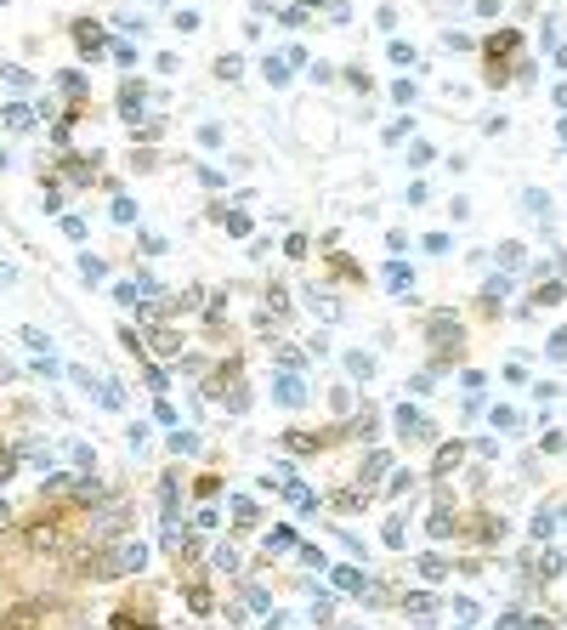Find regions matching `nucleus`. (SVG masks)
Listing matches in <instances>:
<instances>
[{"mask_svg":"<svg viewBox=\"0 0 567 630\" xmlns=\"http://www.w3.org/2000/svg\"><path fill=\"white\" fill-rule=\"evenodd\" d=\"M425 528H431V534H437V539H443V534H448V528H454V523H448V511H443V506H437V511H431V517H425Z\"/></svg>","mask_w":567,"mask_h":630,"instance_id":"nucleus-27","label":"nucleus"},{"mask_svg":"<svg viewBox=\"0 0 567 630\" xmlns=\"http://www.w3.org/2000/svg\"><path fill=\"white\" fill-rule=\"evenodd\" d=\"M363 585H369V579H363L358 568H335V591H352V597H358Z\"/></svg>","mask_w":567,"mask_h":630,"instance_id":"nucleus-9","label":"nucleus"},{"mask_svg":"<svg viewBox=\"0 0 567 630\" xmlns=\"http://www.w3.org/2000/svg\"><path fill=\"white\" fill-rule=\"evenodd\" d=\"M545 352H550L556 363H567V329H556V335H550V347H545Z\"/></svg>","mask_w":567,"mask_h":630,"instance_id":"nucleus-29","label":"nucleus"},{"mask_svg":"<svg viewBox=\"0 0 567 630\" xmlns=\"http://www.w3.org/2000/svg\"><path fill=\"white\" fill-rule=\"evenodd\" d=\"M159 6H176V0H159Z\"/></svg>","mask_w":567,"mask_h":630,"instance_id":"nucleus-42","label":"nucleus"},{"mask_svg":"<svg viewBox=\"0 0 567 630\" xmlns=\"http://www.w3.org/2000/svg\"><path fill=\"white\" fill-rule=\"evenodd\" d=\"M420 573H425V579H443V573H448V562H443V557H431V551H425V557H420Z\"/></svg>","mask_w":567,"mask_h":630,"instance_id":"nucleus-24","label":"nucleus"},{"mask_svg":"<svg viewBox=\"0 0 567 630\" xmlns=\"http://www.w3.org/2000/svg\"><path fill=\"white\" fill-rule=\"evenodd\" d=\"M301 6H324V0H301Z\"/></svg>","mask_w":567,"mask_h":630,"instance_id":"nucleus-40","label":"nucleus"},{"mask_svg":"<svg viewBox=\"0 0 567 630\" xmlns=\"http://www.w3.org/2000/svg\"><path fill=\"white\" fill-rule=\"evenodd\" d=\"M6 125H12V131H29L34 114H29V108H6Z\"/></svg>","mask_w":567,"mask_h":630,"instance_id":"nucleus-28","label":"nucleus"},{"mask_svg":"<svg viewBox=\"0 0 567 630\" xmlns=\"http://www.w3.org/2000/svg\"><path fill=\"white\" fill-rule=\"evenodd\" d=\"M409 131H414V119H391V125H386V142H403Z\"/></svg>","mask_w":567,"mask_h":630,"instance_id":"nucleus-31","label":"nucleus"},{"mask_svg":"<svg viewBox=\"0 0 567 630\" xmlns=\"http://www.w3.org/2000/svg\"><path fill=\"white\" fill-rule=\"evenodd\" d=\"M261 74H267L273 86H289V63H284V57H267V63H261Z\"/></svg>","mask_w":567,"mask_h":630,"instance_id":"nucleus-13","label":"nucleus"},{"mask_svg":"<svg viewBox=\"0 0 567 630\" xmlns=\"http://www.w3.org/2000/svg\"><path fill=\"white\" fill-rule=\"evenodd\" d=\"M561 142H567V119H561Z\"/></svg>","mask_w":567,"mask_h":630,"instance_id":"nucleus-41","label":"nucleus"},{"mask_svg":"<svg viewBox=\"0 0 567 630\" xmlns=\"http://www.w3.org/2000/svg\"><path fill=\"white\" fill-rule=\"evenodd\" d=\"M233 517H239V523H261V506H255L250 494H239V500H233Z\"/></svg>","mask_w":567,"mask_h":630,"instance_id":"nucleus-16","label":"nucleus"},{"mask_svg":"<svg viewBox=\"0 0 567 630\" xmlns=\"http://www.w3.org/2000/svg\"><path fill=\"white\" fill-rule=\"evenodd\" d=\"M68 449H74V466H80V472H91V443H68Z\"/></svg>","mask_w":567,"mask_h":630,"instance_id":"nucleus-34","label":"nucleus"},{"mask_svg":"<svg viewBox=\"0 0 567 630\" xmlns=\"http://www.w3.org/2000/svg\"><path fill=\"white\" fill-rule=\"evenodd\" d=\"M386 466H391V454H386V449H375V454L363 460V483H375V477H380Z\"/></svg>","mask_w":567,"mask_h":630,"instance_id":"nucleus-15","label":"nucleus"},{"mask_svg":"<svg viewBox=\"0 0 567 630\" xmlns=\"http://www.w3.org/2000/svg\"><path fill=\"white\" fill-rule=\"evenodd\" d=\"M0 74H6V86H17V91H23V86H34V80H29L23 68H12V63H6V68H0Z\"/></svg>","mask_w":567,"mask_h":630,"instance_id":"nucleus-35","label":"nucleus"},{"mask_svg":"<svg viewBox=\"0 0 567 630\" xmlns=\"http://www.w3.org/2000/svg\"><path fill=\"white\" fill-rule=\"evenodd\" d=\"M153 347L159 352H176V329H153Z\"/></svg>","mask_w":567,"mask_h":630,"instance_id":"nucleus-33","label":"nucleus"},{"mask_svg":"<svg viewBox=\"0 0 567 630\" xmlns=\"http://www.w3.org/2000/svg\"><path fill=\"white\" fill-rule=\"evenodd\" d=\"M391 97H398V103H414V97H420V86H414V80H398V86H391Z\"/></svg>","mask_w":567,"mask_h":630,"instance_id":"nucleus-32","label":"nucleus"},{"mask_svg":"<svg viewBox=\"0 0 567 630\" xmlns=\"http://www.w3.org/2000/svg\"><path fill=\"white\" fill-rule=\"evenodd\" d=\"M80 278H85V284H103V262H97V256H80Z\"/></svg>","mask_w":567,"mask_h":630,"instance_id":"nucleus-21","label":"nucleus"},{"mask_svg":"<svg viewBox=\"0 0 567 630\" xmlns=\"http://www.w3.org/2000/svg\"><path fill=\"white\" fill-rule=\"evenodd\" d=\"M398 432H403V437H437V426H431L414 403H398Z\"/></svg>","mask_w":567,"mask_h":630,"instance_id":"nucleus-3","label":"nucleus"},{"mask_svg":"<svg viewBox=\"0 0 567 630\" xmlns=\"http://www.w3.org/2000/svg\"><path fill=\"white\" fill-rule=\"evenodd\" d=\"M6 517H12V511H6V506H0V528H6Z\"/></svg>","mask_w":567,"mask_h":630,"instance_id":"nucleus-39","label":"nucleus"},{"mask_svg":"<svg viewBox=\"0 0 567 630\" xmlns=\"http://www.w3.org/2000/svg\"><path fill=\"white\" fill-rule=\"evenodd\" d=\"M460 460H465V443H448V449L437 454V466H431V472L443 477V472H454V466H460Z\"/></svg>","mask_w":567,"mask_h":630,"instance_id":"nucleus-11","label":"nucleus"},{"mask_svg":"<svg viewBox=\"0 0 567 630\" xmlns=\"http://www.w3.org/2000/svg\"><path fill=\"white\" fill-rule=\"evenodd\" d=\"M307 301H312V313H318V318H340V301L329 296V290H307Z\"/></svg>","mask_w":567,"mask_h":630,"instance_id":"nucleus-8","label":"nucleus"},{"mask_svg":"<svg viewBox=\"0 0 567 630\" xmlns=\"http://www.w3.org/2000/svg\"><path fill=\"white\" fill-rule=\"evenodd\" d=\"M522 630H556L550 619H528V624H522Z\"/></svg>","mask_w":567,"mask_h":630,"instance_id":"nucleus-38","label":"nucleus"},{"mask_svg":"<svg viewBox=\"0 0 567 630\" xmlns=\"http://www.w3.org/2000/svg\"><path fill=\"white\" fill-rule=\"evenodd\" d=\"M216 74H222V80H239V74H244V57H222V63H216Z\"/></svg>","mask_w":567,"mask_h":630,"instance_id":"nucleus-30","label":"nucleus"},{"mask_svg":"<svg viewBox=\"0 0 567 630\" xmlns=\"http://www.w3.org/2000/svg\"><path fill=\"white\" fill-rule=\"evenodd\" d=\"M494 426H499V432H516L522 414H516V409H494Z\"/></svg>","mask_w":567,"mask_h":630,"instance_id":"nucleus-26","label":"nucleus"},{"mask_svg":"<svg viewBox=\"0 0 567 630\" xmlns=\"http://www.w3.org/2000/svg\"><path fill=\"white\" fill-rule=\"evenodd\" d=\"M57 86H63L68 97H85V74H68V68H63V74H57Z\"/></svg>","mask_w":567,"mask_h":630,"instance_id":"nucleus-19","label":"nucleus"},{"mask_svg":"<svg viewBox=\"0 0 567 630\" xmlns=\"http://www.w3.org/2000/svg\"><path fill=\"white\" fill-rule=\"evenodd\" d=\"M273 398H278L284 409H301V403H307V381H301V375H278V381H273Z\"/></svg>","mask_w":567,"mask_h":630,"instance_id":"nucleus-5","label":"nucleus"},{"mask_svg":"<svg viewBox=\"0 0 567 630\" xmlns=\"http://www.w3.org/2000/svg\"><path fill=\"white\" fill-rule=\"evenodd\" d=\"M346 369H352L358 381H369V375H375V358H369V352H346Z\"/></svg>","mask_w":567,"mask_h":630,"instance_id":"nucleus-14","label":"nucleus"},{"mask_svg":"<svg viewBox=\"0 0 567 630\" xmlns=\"http://www.w3.org/2000/svg\"><path fill=\"white\" fill-rule=\"evenodd\" d=\"M267 630H289V613H273V619H267Z\"/></svg>","mask_w":567,"mask_h":630,"instance_id":"nucleus-37","label":"nucleus"},{"mask_svg":"<svg viewBox=\"0 0 567 630\" xmlns=\"http://www.w3.org/2000/svg\"><path fill=\"white\" fill-rule=\"evenodd\" d=\"M74 40H80V52H85V57H103V23L80 17V23H74Z\"/></svg>","mask_w":567,"mask_h":630,"instance_id":"nucleus-6","label":"nucleus"},{"mask_svg":"<svg viewBox=\"0 0 567 630\" xmlns=\"http://www.w3.org/2000/svg\"><path fill=\"white\" fill-rule=\"evenodd\" d=\"M522 204H528V210H534V216H550V199H545L539 188H528V193H522Z\"/></svg>","mask_w":567,"mask_h":630,"instance_id":"nucleus-20","label":"nucleus"},{"mask_svg":"<svg viewBox=\"0 0 567 630\" xmlns=\"http://www.w3.org/2000/svg\"><path fill=\"white\" fill-rule=\"evenodd\" d=\"M431 347H437L443 358H454V352H460V324H454L448 313H443V318H431Z\"/></svg>","mask_w":567,"mask_h":630,"instance_id":"nucleus-2","label":"nucleus"},{"mask_svg":"<svg viewBox=\"0 0 567 630\" xmlns=\"http://www.w3.org/2000/svg\"><path fill=\"white\" fill-rule=\"evenodd\" d=\"M142 562H148V545H142V539H125L119 551L108 557V568H119V573H137Z\"/></svg>","mask_w":567,"mask_h":630,"instance_id":"nucleus-4","label":"nucleus"},{"mask_svg":"<svg viewBox=\"0 0 567 630\" xmlns=\"http://www.w3.org/2000/svg\"><path fill=\"white\" fill-rule=\"evenodd\" d=\"M534 301H539V307H556V301H561V284H539Z\"/></svg>","mask_w":567,"mask_h":630,"instance_id":"nucleus-25","label":"nucleus"},{"mask_svg":"<svg viewBox=\"0 0 567 630\" xmlns=\"http://www.w3.org/2000/svg\"><path fill=\"white\" fill-rule=\"evenodd\" d=\"M329 403H335V414H346V409H352L358 398H352V387H340V381H335V392H329Z\"/></svg>","mask_w":567,"mask_h":630,"instance_id":"nucleus-22","label":"nucleus"},{"mask_svg":"<svg viewBox=\"0 0 567 630\" xmlns=\"http://www.w3.org/2000/svg\"><path fill=\"white\" fill-rule=\"evenodd\" d=\"M289 545H295V528H273L267 534V551H289Z\"/></svg>","mask_w":567,"mask_h":630,"instance_id":"nucleus-23","label":"nucleus"},{"mask_svg":"<svg viewBox=\"0 0 567 630\" xmlns=\"http://www.w3.org/2000/svg\"><path fill=\"white\" fill-rule=\"evenodd\" d=\"M386 290H398V296L409 290V267H403V262H391V267H386Z\"/></svg>","mask_w":567,"mask_h":630,"instance_id":"nucleus-17","label":"nucleus"},{"mask_svg":"<svg viewBox=\"0 0 567 630\" xmlns=\"http://www.w3.org/2000/svg\"><path fill=\"white\" fill-rule=\"evenodd\" d=\"M522 46V29H499L494 40H488V86H505L511 80V68H505V57Z\"/></svg>","mask_w":567,"mask_h":630,"instance_id":"nucleus-1","label":"nucleus"},{"mask_svg":"<svg viewBox=\"0 0 567 630\" xmlns=\"http://www.w3.org/2000/svg\"><path fill=\"white\" fill-rule=\"evenodd\" d=\"M119 108H125V119H142V86H137V80H130V86H125Z\"/></svg>","mask_w":567,"mask_h":630,"instance_id":"nucleus-10","label":"nucleus"},{"mask_svg":"<svg viewBox=\"0 0 567 630\" xmlns=\"http://www.w3.org/2000/svg\"><path fill=\"white\" fill-rule=\"evenodd\" d=\"M244 608H250V613H267V608H273V597L261 591V585H244Z\"/></svg>","mask_w":567,"mask_h":630,"instance_id":"nucleus-12","label":"nucleus"},{"mask_svg":"<svg viewBox=\"0 0 567 630\" xmlns=\"http://www.w3.org/2000/svg\"><path fill=\"white\" fill-rule=\"evenodd\" d=\"M312 619H318V624H329V619H335V608H329V597H318V602H312Z\"/></svg>","mask_w":567,"mask_h":630,"instance_id":"nucleus-36","label":"nucleus"},{"mask_svg":"<svg viewBox=\"0 0 567 630\" xmlns=\"http://www.w3.org/2000/svg\"><path fill=\"white\" fill-rule=\"evenodd\" d=\"M403 608H409V619H437V597H425V591H409Z\"/></svg>","mask_w":567,"mask_h":630,"instance_id":"nucleus-7","label":"nucleus"},{"mask_svg":"<svg viewBox=\"0 0 567 630\" xmlns=\"http://www.w3.org/2000/svg\"><path fill=\"white\" fill-rule=\"evenodd\" d=\"M170 454H199V437L193 432H170Z\"/></svg>","mask_w":567,"mask_h":630,"instance_id":"nucleus-18","label":"nucleus"}]
</instances>
